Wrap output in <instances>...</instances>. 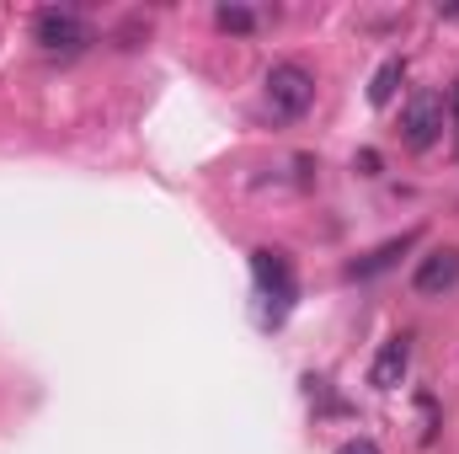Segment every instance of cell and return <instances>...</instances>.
<instances>
[{
    "label": "cell",
    "instance_id": "7a4b0ae2",
    "mask_svg": "<svg viewBox=\"0 0 459 454\" xmlns=\"http://www.w3.org/2000/svg\"><path fill=\"white\" fill-rule=\"evenodd\" d=\"M32 43L43 54H81L91 43V22L70 5H48V11L32 16Z\"/></svg>",
    "mask_w": 459,
    "mask_h": 454
},
{
    "label": "cell",
    "instance_id": "52a82bcc",
    "mask_svg": "<svg viewBox=\"0 0 459 454\" xmlns=\"http://www.w3.org/2000/svg\"><path fill=\"white\" fill-rule=\"evenodd\" d=\"M417 240H422V230H406V235H395V240H385L379 251H368V257H358V262H352L347 273H352V278H379V273H385V267H395V262H401V257H406V251H411Z\"/></svg>",
    "mask_w": 459,
    "mask_h": 454
},
{
    "label": "cell",
    "instance_id": "6da1fadb",
    "mask_svg": "<svg viewBox=\"0 0 459 454\" xmlns=\"http://www.w3.org/2000/svg\"><path fill=\"white\" fill-rule=\"evenodd\" d=\"M310 102H316V75H310L305 65L283 59V65L267 70V108H273V118L294 123V118L310 113Z\"/></svg>",
    "mask_w": 459,
    "mask_h": 454
},
{
    "label": "cell",
    "instance_id": "8fae6325",
    "mask_svg": "<svg viewBox=\"0 0 459 454\" xmlns=\"http://www.w3.org/2000/svg\"><path fill=\"white\" fill-rule=\"evenodd\" d=\"M444 102L455 108V134H459V86H455V92H449V97H444Z\"/></svg>",
    "mask_w": 459,
    "mask_h": 454
},
{
    "label": "cell",
    "instance_id": "ba28073f",
    "mask_svg": "<svg viewBox=\"0 0 459 454\" xmlns=\"http://www.w3.org/2000/svg\"><path fill=\"white\" fill-rule=\"evenodd\" d=\"M406 81V59H385L379 70H374V86H368V102L374 108H390L395 102V86Z\"/></svg>",
    "mask_w": 459,
    "mask_h": 454
},
{
    "label": "cell",
    "instance_id": "3957f363",
    "mask_svg": "<svg viewBox=\"0 0 459 454\" xmlns=\"http://www.w3.org/2000/svg\"><path fill=\"white\" fill-rule=\"evenodd\" d=\"M444 128H449V102L438 92H417L401 108V139H406V150H433Z\"/></svg>",
    "mask_w": 459,
    "mask_h": 454
},
{
    "label": "cell",
    "instance_id": "277c9868",
    "mask_svg": "<svg viewBox=\"0 0 459 454\" xmlns=\"http://www.w3.org/2000/svg\"><path fill=\"white\" fill-rule=\"evenodd\" d=\"M251 273H256L262 300H278V305H273V321H283V310L294 305V262H289V251L256 246V251H251Z\"/></svg>",
    "mask_w": 459,
    "mask_h": 454
},
{
    "label": "cell",
    "instance_id": "5b68a950",
    "mask_svg": "<svg viewBox=\"0 0 459 454\" xmlns=\"http://www.w3.org/2000/svg\"><path fill=\"white\" fill-rule=\"evenodd\" d=\"M455 284H459V246H438V251H428V257L417 262V273H411V289L428 294V300L449 294Z\"/></svg>",
    "mask_w": 459,
    "mask_h": 454
},
{
    "label": "cell",
    "instance_id": "9c48e42d",
    "mask_svg": "<svg viewBox=\"0 0 459 454\" xmlns=\"http://www.w3.org/2000/svg\"><path fill=\"white\" fill-rule=\"evenodd\" d=\"M214 22H220L225 32H251V27H256V11H246V5H220Z\"/></svg>",
    "mask_w": 459,
    "mask_h": 454
},
{
    "label": "cell",
    "instance_id": "8992f818",
    "mask_svg": "<svg viewBox=\"0 0 459 454\" xmlns=\"http://www.w3.org/2000/svg\"><path fill=\"white\" fill-rule=\"evenodd\" d=\"M406 363H411V342L390 337L374 353V363H368V385H374V390H395V385L406 380Z\"/></svg>",
    "mask_w": 459,
    "mask_h": 454
},
{
    "label": "cell",
    "instance_id": "30bf717a",
    "mask_svg": "<svg viewBox=\"0 0 459 454\" xmlns=\"http://www.w3.org/2000/svg\"><path fill=\"white\" fill-rule=\"evenodd\" d=\"M337 454H379V444L374 439H347V444H337Z\"/></svg>",
    "mask_w": 459,
    "mask_h": 454
}]
</instances>
